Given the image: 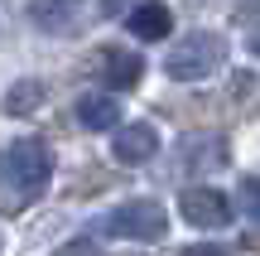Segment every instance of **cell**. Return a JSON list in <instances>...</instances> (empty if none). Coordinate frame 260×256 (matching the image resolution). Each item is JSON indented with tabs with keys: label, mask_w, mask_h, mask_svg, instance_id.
I'll list each match as a JSON object with an SVG mask.
<instances>
[{
	"label": "cell",
	"mask_w": 260,
	"mask_h": 256,
	"mask_svg": "<svg viewBox=\"0 0 260 256\" xmlns=\"http://www.w3.org/2000/svg\"><path fill=\"white\" fill-rule=\"evenodd\" d=\"M53 179V150H48L39 135L15 140L0 155V208H24Z\"/></svg>",
	"instance_id": "obj_1"
},
{
	"label": "cell",
	"mask_w": 260,
	"mask_h": 256,
	"mask_svg": "<svg viewBox=\"0 0 260 256\" xmlns=\"http://www.w3.org/2000/svg\"><path fill=\"white\" fill-rule=\"evenodd\" d=\"M222 63H226V39L217 34V29H198V34L178 39V44L169 48L164 73L174 77V82H203V77H212Z\"/></svg>",
	"instance_id": "obj_2"
},
{
	"label": "cell",
	"mask_w": 260,
	"mask_h": 256,
	"mask_svg": "<svg viewBox=\"0 0 260 256\" xmlns=\"http://www.w3.org/2000/svg\"><path fill=\"white\" fill-rule=\"evenodd\" d=\"M102 232L121 242H159L169 232V213L154 198H130V203H116L102 218Z\"/></svg>",
	"instance_id": "obj_3"
},
{
	"label": "cell",
	"mask_w": 260,
	"mask_h": 256,
	"mask_svg": "<svg viewBox=\"0 0 260 256\" xmlns=\"http://www.w3.org/2000/svg\"><path fill=\"white\" fill-rule=\"evenodd\" d=\"M178 213H183V222H193V227H226L232 222V198H226L222 189H183L178 193Z\"/></svg>",
	"instance_id": "obj_4"
},
{
	"label": "cell",
	"mask_w": 260,
	"mask_h": 256,
	"mask_svg": "<svg viewBox=\"0 0 260 256\" xmlns=\"http://www.w3.org/2000/svg\"><path fill=\"white\" fill-rule=\"evenodd\" d=\"M111 155L121 164H149L159 155V131L149 121H130V126H116V140H111Z\"/></svg>",
	"instance_id": "obj_5"
},
{
	"label": "cell",
	"mask_w": 260,
	"mask_h": 256,
	"mask_svg": "<svg viewBox=\"0 0 260 256\" xmlns=\"http://www.w3.org/2000/svg\"><path fill=\"white\" fill-rule=\"evenodd\" d=\"M96 58H102V77H106L111 92H130V87L145 77V58L130 53V48H102Z\"/></svg>",
	"instance_id": "obj_6"
},
{
	"label": "cell",
	"mask_w": 260,
	"mask_h": 256,
	"mask_svg": "<svg viewBox=\"0 0 260 256\" xmlns=\"http://www.w3.org/2000/svg\"><path fill=\"white\" fill-rule=\"evenodd\" d=\"M29 19L44 34H73L82 19V0H29Z\"/></svg>",
	"instance_id": "obj_7"
},
{
	"label": "cell",
	"mask_w": 260,
	"mask_h": 256,
	"mask_svg": "<svg viewBox=\"0 0 260 256\" xmlns=\"http://www.w3.org/2000/svg\"><path fill=\"white\" fill-rule=\"evenodd\" d=\"M130 34L135 39H169V29H174V10L159 5V0H145V5L130 10Z\"/></svg>",
	"instance_id": "obj_8"
},
{
	"label": "cell",
	"mask_w": 260,
	"mask_h": 256,
	"mask_svg": "<svg viewBox=\"0 0 260 256\" xmlns=\"http://www.w3.org/2000/svg\"><path fill=\"white\" fill-rule=\"evenodd\" d=\"M77 121L87 131H116L121 126V106L111 97H102V92H87V97H77Z\"/></svg>",
	"instance_id": "obj_9"
},
{
	"label": "cell",
	"mask_w": 260,
	"mask_h": 256,
	"mask_svg": "<svg viewBox=\"0 0 260 256\" xmlns=\"http://www.w3.org/2000/svg\"><path fill=\"white\" fill-rule=\"evenodd\" d=\"M39 102H44V82L24 77V82H15V87L5 92V116H34Z\"/></svg>",
	"instance_id": "obj_10"
},
{
	"label": "cell",
	"mask_w": 260,
	"mask_h": 256,
	"mask_svg": "<svg viewBox=\"0 0 260 256\" xmlns=\"http://www.w3.org/2000/svg\"><path fill=\"white\" fill-rule=\"evenodd\" d=\"M241 208H246V218L260 222V179H241Z\"/></svg>",
	"instance_id": "obj_11"
},
{
	"label": "cell",
	"mask_w": 260,
	"mask_h": 256,
	"mask_svg": "<svg viewBox=\"0 0 260 256\" xmlns=\"http://www.w3.org/2000/svg\"><path fill=\"white\" fill-rule=\"evenodd\" d=\"M53 256H102V251L92 247V237H77V242H68V247L53 251Z\"/></svg>",
	"instance_id": "obj_12"
},
{
	"label": "cell",
	"mask_w": 260,
	"mask_h": 256,
	"mask_svg": "<svg viewBox=\"0 0 260 256\" xmlns=\"http://www.w3.org/2000/svg\"><path fill=\"white\" fill-rule=\"evenodd\" d=\"M178 256H232L226 247H212V242H193V247H183Z\"/></svg>",
	"instance_id": "obj_13"
},
{
	"label": "cell",
	"mask_w": 260,
	"mask_h": 256,
	"mask_svg": "<svg viewBox=\"0 0 260 256\" xmlns=\"http://www.w3.org/2000/svg\"><path fill=\"white\" fill-rule=\"evenodd\" d=\"M10 24H15V19H10V5L0 0V44H10Z\"/></svg>",
	"instance_id": "obj_14"
},
{
	"label": "cell",
	"mask_w": 260,
	"mask_h": 256,
	"mask_svg": "<svg viewBox=\"0 0 260 256\" xmlns=\"http://www.w3.org/2000/svg\"><path fill=\"white\" fill-rule=\"evenodd\" d=\"M246 48H251V53H255V58H260V24H255V29H251V34H246Z\"/></svg>",
	"instance_id": "obj_15"
}]
</instances>
